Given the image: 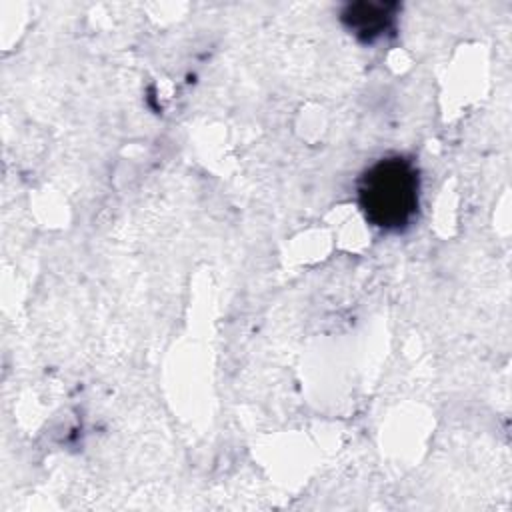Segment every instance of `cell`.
I'll use <instances>...</instances> for the list:
<instances>
[{"label": "cell", "instance_id": "1", "mask_svg": "<svg viewBox=\"0 0 512 512\" xmlns=\"http://www.w3.org/2000/svg\"><path fill=\"white\" fill-rule=\"evenodd\" d=\"M364 218L382 232H404L420 210V172L416 164L390 154L372 162L356 184Z\"/></svg>", "mask_w": 512, "mask_h": 512}]
</instances>
